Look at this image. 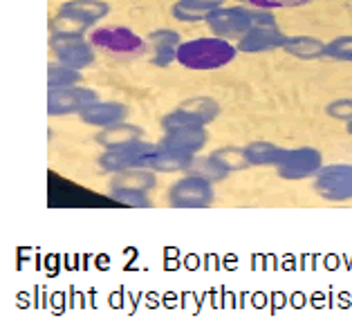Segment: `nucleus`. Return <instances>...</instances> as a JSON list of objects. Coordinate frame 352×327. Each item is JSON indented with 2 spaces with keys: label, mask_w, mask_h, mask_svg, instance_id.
I'll use <instances>...</instances> for the list:
<instances>
[{
  "label": "nucleus",
  "mask_w": 352,
  "mask_h": 327,
  "mask_svg": "<svg viewBox=\"0 0 352 327\" xmlns=\"http://www.w3.org/2000/svg\"><path fill=\"white\" fill-rule=\"evenodd\" d=\"M238 47L231 41L218 36H200L182 41L177 49V63L193 72H211L229 65L236 58Z\"/></svg>",
  "instance_id": "f257e3e1"
},
{
  "label": "nucleus",
  "mask_w": 352,
  "mask_h": 327,
  "mask_svg": "<svg viewBox=\"0 0 352 327\" xmlns=\"http://www.w3.org/2000/svg\"><path fill=\"white\" fill-rule=\"evenodd\" d=\"M162 131H164V137L160 139V146L184 155H197L209 139L207 126L177 108L162 117Z\"/></svg>",
  "instance_id": "f03ea898"
},
{
  "label": "nucleus",
  "mask_w": 352,
  "mask_h": 327,
  "mask_svg": "<svg viewBox=\"0 0 352 327\" xmlns=\"http://www.w3.org/2000/svg\"><path fill=\"white\" fill-rule=\"evenodd\" d=\"M287 38L289 36L278 27L272 12L254 7V27L236 43V47L243 54H263V52L283 49Z\"/></svg>",
  "instance_id": "7ed1b4c3"
},
{
  "label": "nucleus",
  "mask_w": 352,
  "mask_h": 327,
  "mask_svg": "<svg viewBox=\"0 0 352 327\" xmlns=\"http://www.w3.org/2000/svg\"><path fill=\"white\" fill-rule=\"evenodd\" d=\"M216 200L213 182L186 173L168 188V204L173 209H207Z\"/></svg>",
  "instance_id": "20e7f679"
},
{
  "label": "nucleus",
  "mask_w": 352,
  "mask_h": 327,
  "mask_svg": "<svg viewBox=\"0 0 352 327\" xmlns=\"http://www.w3.org/2000/svg\"><path fill=\"white\" fill-rule=\"evenodd\" d=\"M155 148H157V144H148L144 139L115 146V148H108L99 157V168L110 175L122 173V170H131V168H144L146 157Z\"/></svg>",
  "instance_id": "39448f33"
},
{
  "label": "nucleus",
  "mask_w": 352,
  "mask_h": 327,
  "mask_svg": "<svg viewBox=\"0 0 352 327\" xmlns=\"http://www.w3.org/2000/svg\"><path fill=\"white\" fill-rule=\"evenodd\" d=\"M207 25L213 36L225 41H240L245 34L254 27V10L249 7H220V10L211 12Z\"/></svg>",
  "instance_id": "423d86ee"
},
{
  "label": "nucleus",
  "mask_w": 352,
  "mask_h": 327,
  "mask_svg": "<svg viewBox=\"0 0 352 327\" xmlns=\"http://www.w3.org/2000/svg\"><path fill=\"white\" fill-rule=\"evenodd\" d=\"M314 191L325 202L352 200V164H330L314 175Z\"/></svg>",
  "instance_id": "0eeeda50"
},
{
  "label": "nucleus",
  "mask_w": 352,
  "mask_h": 327,
  "mask_svg": "<svg viewBox=\"0 0 352 327\" xmlns=\"http://www.w3.org/2000/svg\"><path fill=\"white\" fill-rule=\"evenodd\" d=\"M323 168V155L312 146H300V148H285L280 164L276 166L278 177L287 182L298 179H310Z\"/></svg>",
  "instance_id": "6e6552de"
},
{
  "label": "nucleus",
  "mask_w": 352,
  "mask_h": 327,
  "mask_svg": "<svg viewBox=\"0 0 352 327\" xmlns=\"http://www.w3.org/2000/svg\"><path fill=\"white\" fill-rule=\"evenodd\" d=\"M90 43L101 52L108 54H140L144 49V38L131 27L122 25H108V27H97L90 32Z\"/></svg>",
  "instance_id": "1a4fd4ad"
},
{
  "label": "nucleus",
  "mask_w": 352,
  "mask_h": 327,
  "mask_svg": "<svg viewBox=\"0 0 352 327\" xmlns=\"http://www.w3.org/2000/svg\"><path fill=\"white\" fill-rule=\"evenodd\" d=\"M97 101H99V94L92 88H85V85L47 90V113L52 117L81 115Z\"/></svg>",
  "instance_id": "9d476101"
},
{
  "label": "nucleus",
  "mask_w": 352,
  "mask_h": 327,
  "mask_svg": "<svg viewBox=\"0 0 352 327\" xmlns=\"http://www.w3.org/2000/svg\"><path fill=\"white\" fill-rule=\"evenodd\" d=\"M50 47H52L58 63L74 67V70H85L97 58V47L85 36H52Z\"/></svg>",
  "instance_id": "9b49d317"
},
{
  "label": "nucleus",
  "mask_w": 352,
  "mask_h": 327,
  "mask_svg": "<svg viewBox=\"0 0 352 327\" xmlns=\"http://www.w3.org/2000/svg\"><path fill=\"white\" fill-rule=\"evenodd\" d=\"M79 117H81L83 124L104 131V128H108V126L126 122L128 106H126V103H119V101H101L99 99L97 103H92V106L85 110V113H81Z\"/></svg>",
  "instance_id": "f8f14e48"
},
{
  "label": "nucleus",
  "mask_w": 352,
  "mask_h": 327,
  "mask_svg": "<svg viewBox=\"0 0 352 327\" xmlns=\"http://www.w3.org/2000/svg\"><path fill=\"white\" fill-rule=\"evenodd\" d=\"M148 43L153 45V65L168 67L177 61V49L182 45V36L175 30H155L148 34Z\"/></svg>",
  "instance_id": "ddd939ff"
},
{
  "label": "nucleus",
  "mask_w": 352,
  "mask_h": 327,
  "mask_svg": "<svg viewBox=\"0 0 352 327\" xmlns=\"http://www.w3.org/2000/svg\"><path fill=\"white\" fill-rule=\"evenodd\" d=\"M193 157L195 155H184V153L170 150L157 144V148L146 157L144 168L155 170V173H186Z\"/></svg>",
  "instance_id": "4468645a"
},
{
  "label": "nucleus",
  "mask_w": 352,
  "mask_h": 327,
  "mask_svg": "<svg viewBox=\"0 0 352 327\" xmlns=\"http://www.w3.org/2000/svg\"><path fill=\"white\" fill-rule=\"evenodd\" d=\"M157 186V173L148 168H131L115 173L110 179V191H144L151 193Z\"/></svg>",
  "instance_id": "2eb2a0df"
},
{
  "label": "nucleus",
  "mask_w": 352,
  "mask_h": 327,
  "mask_svg": "<svg viewBox=\"0 0 352 327\" xmlns=\"http://www.w3.org/2000/svg\"><path fill=\"white\" fill-rule=\"evenodd\" d=\"M220 7H225V0H177L170 7V14L179 23H202Z\"/></svg>",
  "instance_id": "dca6fc26"
},
{
  "label": "nucleus",
  "mask_w": 352,
  "mask_h": 327,
  "mask_svg": "<svg viewBox=\"0 0 352 327\" xmlns=\"http://www.w3.org/2000/svg\"><path fill=\"white\" fill-rule=\"evenodd\" d=\"M58 12L72 14L76 19L85 21L88 25H97L101 19H106L110 12V5L106 0H65V3L58 7Z\"/></svg>",
  "instance_id": "f3484780"
},
{
  "label": "nucleus",
  "mask_w": 352,
  "mask_h": 327,
  "mask_svg": "<svg viewBox=\"0 0 352 327\" xmlns=\"http://www.w3.org/2000/svg\"><path fill=\"white\" fill-rule=\"evenodd\" d=\"M144 137V128L137 126V124H128V122H122V124H115V126H108L104 131L97 133V144L104 146V148H115V146H122V144H128V142H135V139H142Z\"/></svg>",
  "instance_id": "a211bd4d"
},
{
  "label": "nucleus",
  "mask_w": 352,
  "mask_h": 327,
  "mask_svg": "<svg viewBox=\"0 0 352 327\" xmlns=\"http://www.w3.org/2000/svg\"><path fill=\"white\" fill-rule=\"evenodd\" d=\"M283 155H285V148H280L278 144L272 142H249L245 146V157L249 161V166H274L276 168Z\"/></svg>",
  "instance_id": "6ab92c4d"
},
{
  "label": "nucleus",
  "mask_w": 352,
  "mask_h": 327,
  "mask_svg": "<svg viewBox=\"0 0 352 327\" xmlns=\"http://www.w3.org/2000/svg\"><path fill=\"white\" fill-rule=\"evenodd\" d=\"M177 110H182V113L191 115L200 124L209 126L211 122H216L220 115V103L211 97H191V99L179 103Z\"/></svg>",
  "instance_id": "aec40b11"
},
{
  "label": "nucleus",
  "mask_w": 352,
  "mask_h": 327,
  "mask_svg": "<svg viewBox=\"0 0 352 327\" xmlns=\"http://www.w3.org/2000/svg\"><path fill=\"white\" fill-rule=\"evenodd\" d=\"M283 49L300 61H314V58L325 56V43L314 36H289Z\"/></svg>",
  "instance_id": "412c9836"
},
{
  "label": "nucleus",
  "mask_w": 352,
  "mask_h": 327,
  "mask_svg": "<svg viewBox=\"0 0 352 327\" xmlns=\"http://www.w3.org/2000/svg\"><path fill=\"white\" fill-rule=\"evenodd\" d=\"M186 173H191V175H197V177H204V179H209V182H220V179H225L229 175V170H225V166L213 157V155H195L193 161H191V166H188Z\"/></svg>",
  "instance_id": "4be33fe9"
},
{
  "label": "nucleus",
  "mask_w": 352,
  "mask_h": 327,
  "mask_svg": "<svg viewBox=\"0 0 352 327\" xmlns=\"http://www.w3.org/2000/svg\"><path fill=\"white\" fill-rule=\"evenodd\" d=\"M92 25H88L85 21L76 19L72 14H65V12H56V16L50 21V32L52 36H85Z\"/></svg>",
  "instance_id": "5701e85b"
},
{
  "label": "nucleus",
  "mask_w": 352,
  "mask_h": 327,
  "mask_svg": "<svg viewBox=\"0 0 352 327\" xmlns=\"http://www.w3.org/2000/svg\"><path fill=\"white\" fill-rule=\"evenodd\" d=\"M83 76L81 70H74V67H67L63 63H50L47 67V90H56V88H72V85H81Z\"/></svg>",
  "instance_id": "b1692460"
},
{
  "label": "nucleus",
  "mask_w": 352,
  "mask_h": 327,
  "mask_svg": "<svg viewBox=\"0 0 352 327\" xmlns=\"http://www.w3.org/2000/svg\"><path fill=\"white\" fill-rule=\"evenodd\" d=\"M211 155L222 164V166H225V170H229V173H236V170H243V168L249 166V161L245 157V148H234V146H227V148L213 150Z\"/></svg>",
  "instance_id": "393cba45"
},
{
  "label": "nucleus",
  "mask_w": 352,
  "mask_h": 327,
  "mask_svg": "<svg viewBox=\"0 0 352 327\" xmlns=\"http://www.w3.org/2000/svg\"><path fill=\"white\" fill-rule=\"evenodd\" d=\"M325 56L334 61H350L352 63V36H337L325 43Z\"/></svg>",
  "instance_id": "a878e982"
},
{
  "label": "nucleus",
  "mask_w": 352,
  "mask_h": 327,
  "mask_svg": "<svg viewBox=\"0 0 352 327\" xmlns=\"http://www.w3.org/2000/svg\"><path fill=\"white\" fill-rule=\"evenodd\" d=\"M110 195L117 204L131 206V209H148L151 206V197L144 191H110Z\"/></svg>",
  "instance_id": "bb28decb"
},
{
  "label": "nucleus",
  "mask_w": 352,
  "mask_h": 327,
  "mask_svg": "<svg viewBox=\"0 0 352 327\" xmlns=\"http://www.w3.org/2000/svg\"><path fill=\"white\" fill-rule=\"evenodd\" d=\"M325 115L337 119V122L350 124L352 122V99H334L325 106Z\"/></svg>",
  "instance_id": "cd10ccee"
},
{
  "label": "nucleus",
  "mask_w": 352,
  "mask_h": 327,
  "mask_svg": "<svg viewBox=\"0 0 352 327\" xmlns=\"http://www.w3.org/2000/svg\"><path fill=\"white\" fill-rule=\"evenodd\" d=\"M312 0H249V5L256 7V10H289V7H303L310 5Z\"/></svg>",
  "instance_id": "c85d7f7f"
},
{
  "label": "nucleus",
  "mask_w": 352,
  "mask_h": 327,
  "mask_svg": "<svg viewBox=\"0 0 352 327\" xmlns=\"http://www.w3.org/2000/svg\"><path fill=\"white\" fill-rule=\"evenodd\" d=\"M346 131H348V135L352 137V122H350V124H346Z\"/></svg>",
  "instance_id": "c756f323"
}]
</instances>
